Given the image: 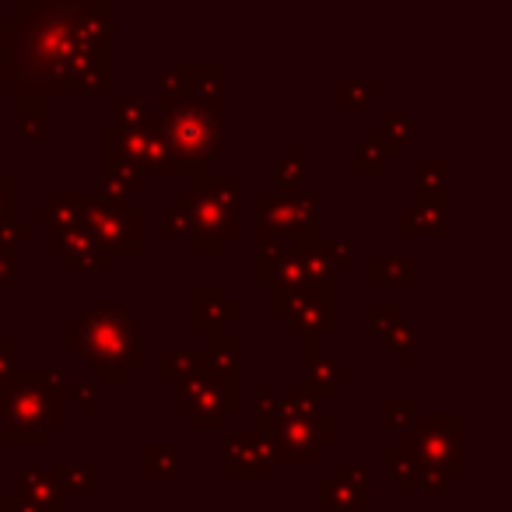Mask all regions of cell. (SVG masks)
<instances>
[{
    "label": "cell",
    "mask_w": 512,
    "mask_h": 512,
    "mask_svg": "<svg viewBox=\"0 0 512 512\" xmlns=\"http://www.w3.org/2000/svg\"><path fill=\"white\" fill-rule=\"evenodd\" d=\"M158 123H162L165 144H169L172 158H176V172L207 176V165H211L221 151L218 109H204L186 99H162Z\"/></svg>",
    "instance_id": "obj_5"
},
{
    "label": "cell",
    "mask_w": 512,
    "mask_h": 512,
    "mask_svg": "<svg viewBox=\"0 0 512 512\" xmlns=\"http://www.w3.org/2000/svg\"><path fill=\"white\" fill-rule=\"evenodd\" d=\"M386 467H390V477L400 484V491L404 495H411V491H418V460H414L411 453H404V449L390 446L383 453Z\"/></svg>",
    "instance_id": "obj_30"
},
{
    "label": "cell",
    "mask_w": 512,
    "mask_h": 512,
    "mask_svg": "<svg viewBox=\"0 0 512 512\" xmlns=\"http://www.w3.org/2000/svg\"><path fill=\"white\" fill-rule=\"evenodd\" d=\"M50 253L64 256V264L71 271H109L116 264V256L88 228H71V232L50 235Z\"/></svg>",
    "instance_id": "obj_15"
},
{
    "label": "cell",
    "mask_w": 512,
    "mask_h": 512,
    "mask_svg": "<svg viewBox=\"0 0 512 512\" xmlns=\"http://www.w3.org/2000/svg\"><path fill=\"white\" fill-rule=\"evenodd\" d=\"M274 460L313 463L320 453L337 442V418L323 411H309L299 418H281L264 432Z\"/></svg>",
    "instance_id": "obj_9"
},
{
    "label": "cell",
    "mask_w": 512,
    "mask_h": 512,
    "mask_svg": "<svg viewBox=\"0 0 512 512\" xmlns=\"http://www.w3.org/2000/svg\"><path fill=\"white\" fill-rule=\"evenodd\" d=\"M8 397H11V376L0 379V414H4V407H8Z\"/></svg>",
    "instance_id": "obj_43"
},
{
    "label": "cell",
    "mask_w": 512,
    "mask_h": 512,
    "mask_svg": "<svg viewBox=\"0 0 512 512\" xmlns=\"http://www.w3.org/2000/svg\"><path fill=\"white\" fill-rule=\"evenodd\" d=\"M239 176H197L193 190L179 193L165 211V239H186L193 253L218 256L228 239L239 235Z\"/></svg>",
    "instance_id": "obj_2"
},
{
    "label": "cell",
    "mask_w": 512,
    "mask_h": 512,
    "mask_svg": "<svg viewBox=\"0 0 512 512\" xmlns=\"http://www.w3.org/2000/svg\"><path fill=\"white\" fill-rule=\"evenodd\" d=\"M274 316L288 320V327H295L302 337H327L334 334V292H274Z\"/></svg>",
    "instance_id": "obj_10"
},
{
    "label": "cell",
    "mask_w": 512,
    "mask_h": 512,
    "mask_svg": "<svg viewBox=\"0 0 512 512\" xmlns=\"http://www.w3.org/2000/svg\"><path fill=\"white\" fill-rule=\"evenodd\" d=\"M393 158H400V148L386 141L383 130L372 127L369 137L358 144L355 158H351V169H355V176H383L386 162H393Z\"/></svg>",
    "instance_id": "obj_22"
},
{
    "label": "cell",
    "mask_w": 512,
    "mask_h": 512,
    "mask_svg": "<svg viewBox=\"0 0 512 512\" xmlns=\"http://www.w3.org/2000/svg\"><path fill=\"white\" fill-rule=\"evenodd\" d=\"M116 130H123V134H134V130H144L151 120H155V113L148 109V102L141 99V95H116Z\"/></svg>",
    "instance_id": "obj_29"
},
{
    "label": "cell",
    "mask_w": 512,
    "mask_h": 512,
    "mask_svg": "<svg viewBox=\"0 0 512 512\" xmlns=\"http://www.w3.org/2000/svg\"><path fill=\"white\" fill-rule=\"evenodd\" d=\"M302 165H306L302 144H292V148H288V158H278V162H274V179H278V186L285 193H292L295 186L302 183Z\"/></svg>",
    "instance_id": "obj_33"
},
{
    "label": "cell",
    "mask_w": 512,
    "mask_h": 512,
    "mask_svg": "<svg viewBox=\"0 0 512 512\" xmlns=\"http://www.w3.org/2000/svg\"><path fill=\"white\" fill-rule=\"evenodd\" d=\"M0 512H39V509L22 495H4L0 498Z\"/></svg>",
    "instance_id": "obj_42"
},
{
    "label": "cell",
    "mask_w": 512,
    "mask_h": 512,
    "mask_svg": "<svg viewBox=\"0 0 512 512\" xmlns=\"http://www.w3.org/2000/svg\"><path fill=\"white\" fill-rule=\"evenodd\" d=\"M144 474L155 477V481H169L179 474V453L176 446H151L144 453Z\"/></svg>",
    "instance_id": "obj_32"
},
{
    "label": "cell",
    "mask_w": 512,
    "mask_h": 512,
    "mask_svg": "<svg viewBox=\"0 0 512 512\" xmlns=\"http://www.w3.org/2000/svg\"><path fill=\"white\" fill-rule=\"evenodd\" d=\"M365 274H369V285L411 288L418 281V260L414 256H369Z\"/></svg>",
    "instance_id": "obj_23"
},
{
    "label": "cell",
    "mask_w": 512,
    "mask_h": 512,
    "mask_svg": "<svg viewBox=\"0 0 512 512\" xmlns=\"http://www.w3.org/2000/svg\"><path fill=\"white\" fill-rule=\"evenodd\" d=\"M113 4L25 0L4 18V95L113 92Z\"/></svg>",
    "instance_id": "obj_1"
},
{
    "label": "cell",
    "mask_w": 512,
    "mask_h": 512,
    "mask_svg": "<svg viewBox=\"0 0 512 512\" xmlns=\"http://www.w3.org/2000/svg\"><path fill=\"white\" fill-rule=\"evenodd\" d=\"M18 481H22V491H18V495L29 498L39 512H67L64 509V491H60L57 477L50 474V467L25 463V467L18 470Z\"/></svg>",
    "instance_id": "obj_20"
},
{
    "label": "cell",
    "mask_w": 512,
    "mask_h": 512,
    "mask_svg": "<svg viewBox=\"0 0 512 512\" xmlns=\"http://www.w3.org/2000/svg\"><path fill=\"white\" fill-rule=\"evenodd\" d=\"M148 176L134 165L120 162V158H109V155H99V186H102V197L109 200H120L127 193H141Z\"/></svg>",
    "instance_id": "obj_21"
},
{
    "label": "cell",
    "mask_w": 512,
    "mask_h": 512,
    "mask_svg": "<svg viewBox=\"0 0 512 512\" xmlns=\"http://www.w3.org/2000/svg\"><path fill=\"white\" fill-rule=\"evenodd\" d=\"M260 239L278 242H316L320 239V193H274L264 190L256 197Z\"/></svg>",
    "instance_id": "obj_6"
},
{
    "label": "cell",
    "mask_w": 512,
    "mask_h": 512,
    "mask_svg": "<svg viewBox=\"0 0 512 512\" xmlns=\"http://www.w3.org/2000/svg\"><path fill=\"white\" fill-rule=\"evenodd\" d=\"M81 228L95 235L109 253L137 256L144 249V211L123 200H109L102 193H78Z\"/></svg>",
    "instance_id": "obj_7"
},
{
    "label": "cell",
    "mask_w": 512,
    "mask_h": 512,
    "mask_svg": "<svg viewBox=\"0 0 512 512\" xmlns=\"http://www.w3.org/2000/svg\"><path fill=\"white\" fill-rule=\"evenodd\" d=\"M323 249H327V260L337 274L341 271H351V242H341V239H323Z\"/></svg>",
    "instance_id": "obj_37"
},
{
    "label": "cell",
    "mask_w": 512,
    "mask_h": 512,
    "mask_svg": "<svg viewBox=\"0 0 512 512\" xmlns=\"http://www.w3.org/2000/svg\"><path fill=\"white\" fill-rule=\"evenodd\" d=\"M64 390H67V397L78 400L81 411H85L88 418H92V414L99 411V397H95V393H99V390H95V386H85V383H67Z\"/></svg>",
    "instance_id": "obj_39"
},
{
    "label": "cell",
    "mask_w": 512,
    "mask_h": 512,
    "mask_svg": "<svg viewBox=\"0 0 512 512\" xmlns=\"http://www.w3.org/2000/svg\"><path fill=\"white\" fill-rule=\"evenodd\" d=\"M15 176L0 172V228L15 225Z\"/></svg>",
    "instance_id": "obj_36"
},
{
    "label": "cell",
    "mask_w": 512,
    "mask_h": 512,
    "mask_svg": "<svg viewBox=\"0 0 512 512\" xmlns=\"http://www.w3.org/2000/svg\"><path fill=\"white\" fill-rule=\"evenodd\" d=\"M225 474L235 481H253V477H271L274 470V456L271 446L260 432H239L228 435L225 442Z\"/></svg>",
    "instance_id": "obj_13"
},
{
    "label": "cell",
    "mask_w": 512,
    "mask_h": 512,
    "mask_svg": "<svg viewBox=\"0 0 512 512\" xmlns=\"http://www.w3.org/2000/svg\"><path fill=\"white\" fill-rule=\"evenodd\" d=\"M50 474L57 477L60 491H71V495H95V488H99V467L92 460L53 463Z\"/></svg>",
    "instance_id": "obj_27"
},
{
    "label": "cell",
    "mask_w": 512,
    "mask_h": 512,
    "mask_svg": "<svg viewBox=\"0 0 512 512\" xmlns=\"http://www.w3.org/2000/svg\"><path fill=\"white\" fill-rule=\"evenodd\" d=\"M0 158H4V151H0Z\"/></svg>",
    "instance_id": "obj_44"
},
{
    "label": "cell",
    "mask_w": 512,
    "mask_h": 512,
    "mask_svg": "<svg viewBox=\"0 0 512 512\" xmlns=\"http://www.w3.org/2000/svg\"><path fill=\"white\" fill-rule=\"evenodd\" d=\"M18 281V256L11 242H0V288H11Z\"/></svg>",
    "instance_id": "obj_38"
},
{
    "label": "cell",
    "mask_w": 512,
    "mask_h": 512,
    "mask_svg": "<svg viewBox=\"0 0 512 512\" xmlns=\"http://www.w3.org/2000/svg\"><path fill=\"white\" fill-rule=\"evenodd\" d=\"M64 344L81 355L102 383H123L130 369L144 362L137 344V320L120 306H88L81 316L64 323Z\"/></svg>",
    "instance_id": "obj_3"
},
{
    "label": "cell",
    "mask_w": 512,
    "mask_h": 512,
    "mask_svg": "<svg viewBox=\"0 0 512 512\" xmlns=\"http://www.w3.org/2000/svg\"><path fill=\"white\" fill-rule=\"evenodd\" d=\"M18 123H22L25 141L43 144L50 137V95L43 92L18 95Z\"/></svg>",
    "instance_id": "obj_25"
},
{
    "label": "cell",
    "mask_w": 512,
    "mask_h": 512,
    "mask_svg": "<svg viewBox=\"0 0 512 512\" xmlns=\"http://www.w3.org/2000/svg\"><path fill=\"white\" fill-rule=\"evenodd\" d=\"M158 372H162V383H190V379H200L207 372V355L204 351H165L158 358Z\"/></svg>",
    "instance_id": "obj_26"
},
{
    "label": "cell",
    "mask_w": 512,
    "mask_h": 512,
    "mask_svg": "<svg viewBox=\"0 0 512 512\" xmlns=\"http://www.w3.org/2000/svg\"><path fill=\"white\" fill-rule=\"evenodd\" d=\"M64 372L57 369H15L8 397L4 446H46L53 432L67 425Z\"/></svg>",
    "instance_id": "obj_4"
},
{
    "label": "cell",
    "mask_w": 512,
    "mask_h": 512,
    "mask_svg": "<svg viewBox=\"0 0 512 512\" xmlns=\"http://www.w3.org/2000/svg\"><path fill=\"white\" fill-rule=\"evenodd\" d=\"M414 179H418V200H446L449 169L442 158H421Z\"/></svg>",
    "instance_id": "obj_28"
},
{
    "label": "cell",
    "mask_w": 512,
    "mask_h": 512,
    "mask_svg": "<svg viewBox=\"0 0 512 512\" xmlns=\"http://www.w3.org/2000/svg\"><path fill=\"white\" fill-rule=\"evenodd\" d=\"M162 99H186L204 109H218L225 102V71L211 67H165L162 71Z\"/></svg>",
    "instance_id": "obj_11"
},
{
    "label": "cell",
    "mask_w": 512,
    "mask_h": 512,
    "mask_svg": "<svg viewBox=\"0 0 512 512\" xmlns=\"http://www.w3.org/2000/svg\"><path fill=\"white\" fill-rule=\"evenodd\" d=\"M404 453L418 460V467L442 470L446 477L463 474V418H418L404 435Z\"/></svg>",
    "instance_id": "obj_8"
},
{
    "label": "cell",
    "mask_w": 512,
    "mask_h": 512,
    "mask_svg": "<svg viewBox=\"0 0 512 512\" xmlns=\"http://www.w3.org/2000/svg\"><path fill=\"white\" fill-rule=\"evenodd\" d=\"M376 95H383V81H341L337 85V106L341 109H362Z\"/></svg>",
    "instance_id": "obj_31"
},
{
    "label": "cell",
    "mask_w": 512,
    "mask_h": 512,
    "mask_svg": "<svg viewBox=\"0 0 512 512\" xmlns=\"http://www.w3.org/2000/svg\"><path fill=\"white\" fill-rule=\"evenodd\" d=\"M239 337L232 334H218L207 341V372L218 379V386L225 390L228 404H232V418L239 414L242 400H239Z\"/></svg>",
    "instance_id": "obj_17"
},
{
    "label": "cell",
    "mask_w": 512,
    "mask_h": 512,
    "mask_svg": "<svg viewBox=\"0 0 512 512\" xmlns=\"http://www.w3.org/2000/svg\"><path fill=\"white\" fill-rule=\"evenodd\" d=\"M400 232L411 239V235L432 232V235H446V200H418V204L404 207L400 214Z\"/></svg>",
    "instance_id": "obj_24"
},
{
    "label": "cell",
    "mask_w": 512,
    "mask_h": 512,
    "mask_svg": "<svg viewBox=\"0 0 512 512\" xmlns=\"http://www.w3.org/2000/svg\"><path fill=\"white\" fill-rule=\"evenodd\" d=\"M179 397L176 407L193 421V428H207V432H218L225 425V418L232 414V404H228L225 390L218 386V379L211 372H204L200 379H190V383L176 386Z\"/></svg>",
    "instance_id": "obj_12"
},
{
    "label": "cell",
    "mask_w": 512,
    "mask_h": 512,
    "mask_svg": "<svg viewBox=\"0 0 512 512\" xmlns=\"http://www.w3.org/2000/svg\"><path fill=\"white\" fill-rule=\"evenodd\" d=\"M320 502L327 512H358L369 502V470L362 463H337L334 477L320 484Z\"/></svg>",
    "instance_id": "obj_14"
},
{
    "label": "cell",
    "mask_w": 512,
    "mask_h": 512,
    "mask_svg": "<svg viewBox=\"0 0 512 512\" xmlns=\"http://www.w3.org/2000/svg\"><path fill=\"white\" fill-rule=\"evenodd\" d=\"M379 130H383V134H386V141H390V144H397V148H404V144L411 141V137H414V130H418V127H414V120H411V116L390 113L383 123H379Z\"/></svg>",
    "instance_id": "obj_35"
},
{
    "label": "cell",
    "mask_w": 512,
    "mask_h": 512,
    "mask_svg": "<svg viewBox=\"0 0 512 512\" xmlns=\"http://www.w3.org/2000/svg\"><path fill=\"white\" fill-rule=\"evenodd\" d=\"M18 369V341L11 334H0V379H8Z\"/></svg>",
    "instance_id": "obj_40"
},
{
    "label": "cell",
    "mask_w": 512,
    "mask_h": 512,
    "mask_svg": "<svg viewBox=\"0 0 512 512\" xmlns=\"http://www.w3.org/2000/svg\"><path fill=\"white\" fill-rule=\"evenodd\" d=\"M302 383L316 393L320 400L334 397L344 383H351V369L334 358H323L320 355V341L316 337H306V379Z\"/></svg>",
    "instance_id": "obj_19"
},
{
    "label": "cell",
    "mask_w": 512,
    "mask_h": 512,
    "mask_svg": "<svg viewBox=\"0 0 512 512\" xmlns=\"http://www.w3.org/2000/svg\"><path fill=\"white\" fill-rule=\"evenodd\" d=\"M242 309L225 299V288L207 285L193 288V334L200 337H218L225 334L228 320H239Z\"/></svg>",
    "instance_id": "obj_18"
},
{
    "label": "cell",
    "mask_w": 512,
    "mask_h": 512,
    "mask_svg": "<svg viewBox=\"0 0 512 512\" xmlns=\"http://www.w3.org/2000/svg\"><path fill=\"white\" fill-rule=\"evenodd\" d=\"M449 481H453V477H446L442 470L418 467V488H421V491H435V495H442V491L449 488Z\"/></svg>",
    "instance_id": "obj_41"
},
{
    "label": "cell",
    "mask_w": 512,
    "mask_h": 512,
    "mask_svg": "<svg viewBox=\"0 0 512 512\" xmlns=\"http://www.w3.org/2000/svg\"><path fill=\"white\" fill-rule=\"evenodd\" d=\"M414 421H418V404H414L411 397L404 400H386L383 404V425L390 428V432H400V428H411Z\"/></svg>",
    "instance_id": "obj_34"
},
{
    "label": "cell",
    "mask_w": 512,
    "mask_h": 512,
    "mask_svg": "<svg viewBox=\"0 0 512 512\" xmlns=\"http://www.w3.org/2000/svg\"><path fill=\"white\" fill-rule=\"evenodd\" d=\"M369 330L404 358V365H414V344H418V330L404 316L397 302H372L369 306Z\"/></svg>",
    "instance_id": "obj_16"
}]
</instances>
